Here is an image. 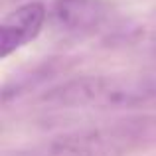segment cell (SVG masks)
<instances>
[{"label":"cell","instance_id":"obj_5","mask_svg":"<svg viewBox=\"0 0 156 156\" xmlns=\"http://www.w3.org/2000/svg\"><path fill=\"white\" fill-rule=\"evenodd\" d=\"M146 81L150 83V87H152V91L156 93V73H154V75H148V77H146Z\"/></svg>","mask_w":156,"mask_h":156},{"label":"cell","instance_id":"obj_2","mask_svg":"<svg viewBox=\"0 0 156 156\" xmlns=\"http://www.w3.org/2000/svg\"><path fill=\"white\" fill-rule=\"evenodd\" d=\"M156 99L150 83L144 79L122 77H77L53 87L44 101L61 109H122Z\"/></svg>","mask_w":156,"mask_h":156},{"label":"cell","instance_id":"obj_4","mask_svg":"<svg viewBox=\"0 0 156 156\" xmlns=\"http://www.w3.org/2000/svg\"><path fill=\"white\" fill-rule=\"evenodd\" d=\"M107 16L101 0H57L53 6V22L65 32L95 30Z\"/></svg>","mask_w":156,"mask_h":156},{"label":"cell","instance_id":"obj_3","mask_svg":"<svg viewBox=\"0 0 156 156\" xmlns=\"http://www.w3.org/2000/svg\"><path fill=\"white\" fill-rule=\"evenodd\" d=\"M46 16L42 2H30L8 12L0 26V57L6 59L10 53L34 42L46 24Z\"/></svg>","mask_w":156,"mask_h":156},{"label":"cell","instance_id":"obj_1","mask_svg":"<svg viewBox=\"0 0 156 156\" xmlns=\"http://www.w3.org/2000/svg\"><path fill=\"white\" fill-rule=\"evenodd\" d=\"M152 142L156 138L146 117L61 134L34 148L30 156H121Z\"/></svg>","mask_w":156,"mask_h":156}]
</instances>
